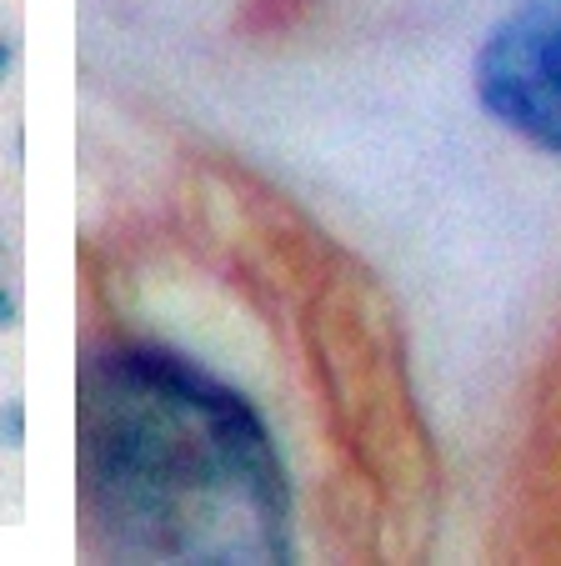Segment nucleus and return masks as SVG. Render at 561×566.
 <instances>
[{
    "label": "nucleus",
    "instance_id": "7ed1b4c3",
    "mask_svg": "<svg viewBox=\"0 0 561 566\" xmlns=\"http://www.w3.org/2000/svg\"><path fill=\"white\" fill-rule=\"evenodd\" d=\"M0 437H6V447H21V407H6L0 411Z\"/></svg>",
    "mask_w": 561,
    "mask_h": 566
},
{
    "label": "nucleus",
    "instance_id": "f03ea898",
    "mask_svg": "<svg viewBox=\"0 0 561 566\" xmlns=\"http://www.w3.org/2000/svg\"><path fill=\"white\" fill-rule=\"evenodd\" d=\"M477 91L501 126L561 156V0H521L491 31Z\"/></svg>",
    "mask_w": 561,
    "mask_h": 566
},
{
    "label": "nucleus",
    "instance_id": "20e7f679",
    "mask_svg": "<svg viewBox=\"0 0 561 566\" xmlns=\"http://www.w3.org/2000/svg\"><path fill=\"white\" fill-rule=\"evenodd\" d=\"M15 316V306H11V296H6V291H0V326H6V321Z\"/></svg>",
    "mask_w": 561,
    "mask_h": 566
},
{
    "label": "nucleus",
    "instance_id": "f257e3e1",
    "mask_svg": "<svg viewBox=\"0 0 561 566\" xmlns=\"http://www.w3.org/2000/svg\"><path fill=\"white\" fill-rule=\"evenodd\" d=\"M85 481L126 552L287 556V471L246 396L170 352H116L85 376Z\"/></svg>",
    "mask_w": 561,
    "mask_h": 566
},
{
    "label": "nucleus",
    "instance_id": "39448f33",
    "mask_svg": "<svg viewBox=\"0 0 561 566\" xmlns=\"http://www.w3.org/2000/svg\"><path fill=\"white\" fill-rule=\"evenodd\" d=\"M6 65H11V45L0 41V71H6Z\"/></svg>",
    "mask_w": 561,
    "mask_h": 566
}]
</instances>
